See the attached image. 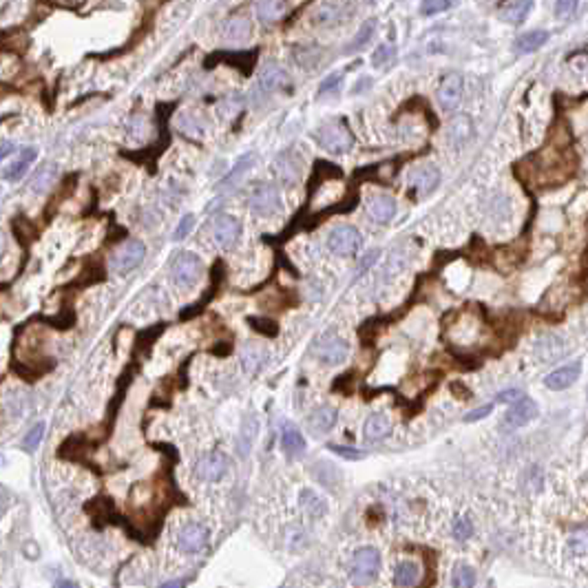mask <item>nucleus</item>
Returning <instances> with one entry per match:
<instances>
[{"mask_svg":"<svg viewBox=\"0 0 588 588\" xmlns=\"http://www.w3.org/2000/svg\"><path fill=\"white\" fill-rule=\"evenodd\" d=\"M520 166L531 168L522 175L531 186H555L571 177V172L575 170V155L564 149H557L555 144H549L546 149H542L538 155H531Z\"/></svg>","mask_w":588,"mask_h":588,"instance_id":"f257e3e1","label":"nucleus"},{"mask_svg":"<svg viewBox=\"0 0 588 588\" xmlns=\"http://www.w3.org/2000/svg\"><path fill=\"white\" fill-rule=\"evenodd\" d=\"M314 138H316L321 149H325L332 155H343L354 146V135H352L350 126H347L343 119H337V122L332 119V122L316 128Z\"/></svg>","mask_w":588,"mask_h":588,"instance_id":"f03ea898","label":"nucleus"},{"mask_svg":"<svg viewBox=\"0 0 588 588\" xmlns=\"http://www.w3.org/2000/svg\"><path fill=\"white\" fill-rule=\"evenodd\" d=\"M381 571V553L372 546H363L352 555L350 575L356 584H367L378 575Z\"/></svg>","mask_w":588,"mask_h":588,"instance_id":"7ed1b4c3","label":"nucleus"},{"mask_svg":"<svg viewBox=\"0 0 588 588\" xmlns=\"http://www.w3.org/2000/svg\"><path fill=\"white\" fill-rule=\"evenodd\" d=\"M363 246V237L352 226H337L328 235V250L339 257H352Z\"/></svg>","mask_w":588,"mask_h":588,"instance_id":"20e7f679","label":"nucleus"},{"mask_svg":"<svg viewBox=\"0 0 588 588\" xmlns=\"http://www.w3.org/2000/svg\"><path fill=\"white\" fill-rule=\"evenodd\" d=\"M248 204H250V210L255 212V215H259V217H272L284 206L281 204V195H279L277 186H272V184L257 186V189L252 191Z\"/></svg>","mask_w":588,"mask_h":588,"instance_id":"39448f33","label":"nucleus"},{"mask_svg":"<svg viewBox=\"0 0 588 588\" xmlns=\"http://www.w3.org/2000/svg\"><path fill=\"white\" fill-rule=\"evenodd\" d=\"M208 540H210V531L204 524H199V522L184 524L182 531H179V536H177V544H179V549L186 555L202 553L208 546Z\"/></svg>","mask_w":588,"mask_h":588,"instance_id":"423d86ee","label":"nucleus"},{"mask_svg":"<svg viewBox=\"0 0 588 588\" xmlns=\"http://www.w3.org/2000/svg\"><path fill=\"white\" fill-rule=\"evenodd\" d=\"M204 272V263L193 252H182L172 261V279L179 286H193Z\"/></svg>","mask_w":588,"mask_h":588,"instance_id":"0eeeda50","label":"nucleus"},{"mask_svg":"<svg viewBox=\"0 0 588 588\" xmlns=\"http://www.w3.org/2000/svg\"><path fill=\"white\" fill-rule=\"evenodd\" d=\"M146 257V246L142 242H128L119 250H115V255L111 257V268L117 274H126L131 270H135L138 265Z\"/></svg>","mask_w":588,"mask_h":588,"instance_id":"6e6552de","label":"nucleus"},{"mask_svg":"<svg viewBox=\"0 0 588 588\" xmlns=\"http://www.w3.org/2000/svg\"><path fill=\"white\" fill-rule=\"evenodd\" d=\"M226 471H228V458L219 451L204 453L195 464V473L199 480H204V483H217V480H221L226 476Z\"/></svg>","mask_w":588,"mask_h":588,"instance_id":"1a4fd4ad","label":"nucleus"},{"mask_svg":"<svg viewBox=\"0 0 588 588\" xmlns=\"http://www.w3.org/2000/svg\"><path fill=\"white\" fill-rule=\"evenodd\" d=\"M462 75L460 73H447L438 84V104L443 111H453L462 100Z\"/></svg>","mask_w":588,"mask_h":588,"instance_id":"9d476101","label":"nucleus"},{"mask_svg":"<svg viewBox=\"0 0 588 588\" xmlns=\"http://www.w3.org/2000/svg\"><path fill=\"white\" fill-rule=\"evenodd\" d=\"M257 58H259V49H250V51H237V53H215V56H208L204 66L206 69H210V66H215L217 62H228L233 66H237L239 71H242L244 75H250L252 69H255V64H257Z\"/></svg>","mask_w":588,"mask_h":588,"instance_id":"9b49d317","label":"nucleus"},{"mask_svg":"<svg viewBox=\"0 0 588 588\" xmlns=\"http://www.w3.org/2000/svg\"><path fill=\"white\" fill-rule=\"evenodd\" d=\"M350 354V347L339 337H325L321 339L314 347V356L325 365H341Z\"/></svg>","mask_w":588,"mask_h":588,"instance_id":"f8f14e48","label":"nucleus"},{"mask_svg":"<svg viewBox=\"0 0 588 588\" xmlns=\"http://www.w3.org/2000/svg\"><path fill=\"white\" fill-rule=\"evenodd\" d=\"M536 416H538V405L533 403L531 398H522L509 407V411H506V416L502 420V427L506 432H513V429H520V427L529 425Z\"/></svg>","mask_w":588,"mask_h":588,"instance_id":"ddd939ff","label":"nucleus"},{"mask_svg":"<svg viewBox=\"0 0 588 588\" xmlns=\"http://www.w3.org/2000/svg\"><path fill=\"white\" fill-rule=\"evenodd\" d=\"M212 235H215L219 246L230 248L242 237V223L233 215H217L215 221H212Z\"/></svg>","mask_w":588,"mask_h":588,"instance_id":"4468645a","label":"nucleus"},{"mask_svg":"<svg viewBox=\"0 0 588 588\" xmlns=\"http://www.w3.org/2000/svg\"><path fill=\"white\" fill-rule=\"evenodd\" d=\"M580 372H582L580 363L564 365V367H559V369H553L551 374H546L544 385L549 387V390H553V392H562V390H566V387H571L573 383L580 378Z\"/></svg>","mask_w":588,"mask_h":588,"instance_id":"2eb2a0df","label":"nucleus"},{"mask_svg":"<svg viewBox=\"0 0 588 588\" xmlns=\"http://www.w3.org/2000/svg\"><path fill=\"white\" fill-rule=\"evenodd\" d=\"M274 170L286 184H294L301 177V159L294 157V151L288 149L284 153H279V157L274 159Z\"/></svg>","mask_w":588,"mask_h":588,"instance_id":"dca6fc26","label":"nucleus"},{"mask_svg":"<svg viewBox=\"0 0 588 588\" xmlns=\"http://www.w3.org/2000/svg\"><path fill=\"white\" fill-rule=\"evenodd\" d=\"M268 363V350H265L263 345L255 343V341H248L242 347V365L246 372L250 374H257L265 367Z\"/></svg>","mask_w":588,"mask_h":588,"instance_id":"f3484780","label":"nucleus"},{"mask_svg":"<svg viewBox=\"0 0 588 588\" xmlns=\"http://www.w3.org/2000/svg\"><path fill=\"white\" fill-rule=\"evenodd\" d=\"M281 449L290 458H301L307 449L303 434L299 432V427H294L292 422H284V427H281Z\"/></svg>","mask_w":588,"mask_h":588,"instance_id":"a211bd4d","label":"nucleus"},{"mask_svg":"<svg viewBox=\"0 0 588 588\" xmlns=\"http://www.w3.org/2000/svg\"><path fill=\"white\" fill-rule=\"evenodd\" d=\"M438 182H440V170L432 164H425L411 172V189L420 195L432 193L438 186Z\"/></svg>","mask_w":588,"mask_h":588,"instance_id":"6ab92c4d","label":"nucleus"},{"mask_svg":"<svg viewBox=\"0 0 588 588\" xmlns=\"http://www.w3.org/2000/svg\"><path fill=\"white\" fill-rule=\"evenodd\" d=\"M367 215H369V219H374L376 223L392 221L394 215H396V202H394V197H390V195H378V197H374L372 202L367 204Z\"/></svg>","mask_w":588,"mask_h":588,"instance_id":"aec40b11","label":"nucleus"},{"mask_svg":"<svg viewBox=\"0 0 588 588\" xmlns=\"http://www.w3.org/2000/svg\"><path fill=\"white\" fill-rule=\"evenodd\" d=\"M339 420V413L334 407L330 405H323V407H318L310 413V418H307V425H310V429L312 434H328L334 429V425H337Z\"/></svg>","mask_w":588,"mask_h":588,"instance_id":"412c9836","label":"nucleus"},{"mask_svg":"<svg viewBox=\"0 0 588 588\" xmlns=\"http://www.w3.org/2000/svg\"><path fill=\"white\" fill-rule=\"evenodd\" d=\"M531 11H533L531 0H513V3H502L498 7L500 18L509 24H522L529 18Z\"/></svg>","mask_w":588,"mask_h":588,"instance_id":"4be33fe9","label":"nucleus"},{"mask_svg":"<svg viewBox=\"0 0 588 588\" xmlns=\"http://www.w3.org/2000/svg\"><path fill=\"white\" fill-rule=\"evenodd\" d=\"M36 155H38V151H36V149H31V146H27V149H22V151L18 153V157L13 159L11 164H7V166H5V170H3L5 179H7V182H16V179H20V177L24 175V172L29 170V166L34 164Z\"/></svg>","mask_w":588,"mask_h":588,"instance_id":"5701e85b","label":"nucleus"},{"mask_svg":"<svg viewBox=\"0 0 588 588\" xmlns=\"http://www.w3.org/2000/svg\"><path fill=\"white\" fill-rule=\"evenodd\" d=\"M347 11H350V5L347 3H321L314 13V22L316 24H337L347 18Z\"/></svg>","mask_w":588,"mask_h":588,"instance_id":"b1692460","label":"nucleus"},{"mask_svg":"<svg viewBox=\"0 0 588 588\" xmlns=\"http://www.w3.org/2000/svg\"><path fill=\"white\" fill-rule=\"evenodd\" d=\"M288 82H290V80H288V73L281 69V66H277L274 62L265 64L263 69H261V75H259V87H261L263 91H277V89H284Z\"/></svg>","mask_w":588,"mask_h":588,"instance_id":"393cba45","label":"nucleus"},{"mask_svg":"<svg viewBox=\"0 0 588 588\" xmlns=\"http://www.w3.org/2000/svg\"><path fill=\"white\" fill-rule=\"evenodd\" d=\"M390 432H392V422L385 413H372L363 425V436H365V440H372V443L390 436Z\"/></svg>","mask_w":588,"mask_h":588,"instance_id":"a878e982","label":"nucleus"},{"mask_svg":"<svg viewBox=\"0 0 588 588\" xmlns=\"http://www.w3.org/2000/svg\"><path fill=\"white\" fill-rule=\"evenodd\" d=\"M56 175H58V164H53V162H47V164H43L40 166L36 172H34V177H31V182H29V191L31 193H47L49 189H51V184H53V179H56Z\"/></svg>","mask_w":588,"mask_h":588,"instance_id":"bb28decb","label":"nucleus"},{"mask_svg":"<svg viewBox=\"0 0 588 588\" xmlns=\"http://www.w3.org/2000/svg\"><path fill=\"white\" fill-rule=\"evenodd\" d=\"M473 135V124H471V117L469 115H458L451 119L449 124V140L453 146H462L471 140Z\"/></svg>","mask_w":588,"mask_h":588,"instance_id":"cd10ccee","label":"nucleus"},{"mask_svg":"<svg viewBox=\"0 0 588 588\" xmlns=\"http://www.w3.org/2000/svg\"><path fill=\"white\" fill-rule=\"evenodd\" d=\"M418 578H420V566L416 562H409V559L400 562L394 571V584L398 588H411L418 582Z\"/></svg>","mask_w":588,"mask_h":588,"instance_id":"c85d7f7f","label":"nucleus"},{"mask_svg":"<svg viewBox=\"0 0 588 588\" xmlns=\"http://www.w3.org/2000/svg\"><path fill=\"white\" fill-rule=\"evenodd\" d=\"M252 9H255L257 13V18L261 22H274L284 16V11H286V3H274V0H259V3L252 5Z\"/></svg>","mask_w":588,"mask_h":588,"instance_id":"c756f323","label":"nucleus"},{"mask_svg":"<svg viewBox=\"0 0 588 588\" xmlns=\"http://www.w3.org/2000/svg\"><path fill=\"white\" fill-rule=\"evenodd\" d=\"M546 40H549V34L538 29V31H529V34H522L517 40H515V51L517 53H531V51H538Z\"/></svg>","mask_w":588,"mask_h":588,"instance_id":"7c9ffc66","label":"nucleus"},{"mask_svg":"<svg viewBox=\"0 0 588 588\" xmlns=\"http://www.w3.org/2000/svg\"><path fill=\"white\" fill-rule=\"evenodd\" d=\"M299 504H301V509L310 515V517H321L325 513V502H323V498H318L314 491H310V489H305V491H301V498H299Z\"/></svg>","mask_w":588,"mask_h":588,"instance_id":"2f4dec72","label":"nucleus"},{"mask_svg":"<svg viewBox=\"0 0 588 588\" xmlns=\"http://www.w3.org/2000/svg\"><path fill=\"white\" fill-rule=\"evenodd\" d=\"M257 416L255 413H248V416L244 418V425H242V436H239V451L242 453H248L250 451V445H252V440H255L257 436Z\"/></svg>","mask_w":588,"mask_h":588,"instance_id":"473e14b6","label":"nucleus"},{"mask_svg":"<svg viewBox=\"0 0 588 588\" xmlns=\"http://www.w3.org/2000/svg\"><path fill=\"white\" fill-rule=\"evenodd\" d=\"M374 31H376V20H367V22H363V27H360L358 29V34L352 38V43L345 47V51L347 53H352V51H358V49H363L369 40H372V36H374Z\"/></svg>","mask_w":588,"mask_h":588,"instance_id":"72a5a7b5","label":"nucleus"},{"mask_svg":"<svg viewBox=\"0 0 588 588\" xmlns=\"http://www.w3.org/2000/svg\"><path fill=\"white\" fill-rule=\"evenodd\" d=\"M451 586L453 588H473L476 586V571L469 566H456L451 573Z\"/></svg>","mask_w":588,"mask_h":588,"instance_id":"f704fd0d","label":"nucleus"},{"mask_svg":"<svg viewBox=\"0 0 588 588\" xmlns=\"http://www.w3.org/2000/svg\"><path fill=\"white\" fill-rule=\"evenodd\" d=\"M255 164V153H248V155H244L242 159H239V162L235 164V168L228 172V177H226L223 182H221V189H226V186H233V184H237L239 179L244 177V172Z\"/></svg>","mask_w":588,"mask_h":588,"instance_id":"c9c22d12","label":"nucleus"},{"mask_svg":"<svg viewBox=\"0 0 588 588\" xmlns=\"http://www.w3.org/2000/svg\"><path fill=\"white\" fill-rule=\"evenodd\" d=\"M248 323L252 330H257L259 334H265L268 339H274L279 334V323L274 318L268 316H248Z\"/></svg>","mask_w":588,"mask_h":588,"instance_id":"e433bc0d","label":"nucleus"},{"mask_svg":"<svg viewBox=\"0 0 588 588\" xmlns=\"http://www.w3.org/2000/svg\"><path fill=\"white\" fill-rule=\"evenodd\" d=\"M396 60V47L394 45H381L376 47V51L372 53V64L376 69H387L390 64H394Z\"/></svg>","mask_w":588,"mask_h":588,"instance_id":"4c0bfd02","label":"nucleus"},{"mask_svg":"<svg viewBox=\"0 0 588 588\" xmlns=\"http://www.w3.org/2000/svg\"><path fill=\"white\" fill-rule=\"evenodd\" d=\"M343 177V170L339 166H334L330 162H316L314 164V179L312 184L316 182V186L321 182H325V179H341Z\"/></svg>","mask_w":588,"mask_h":588,"instance_id":"58836bf2","label":"nucleus"},{"mask_svg":"<svg viewBox=\"0 0 588 588\" xmlns=\"http://www.w3.org/2000/svg\"><path fill=\"white\" fill-rule=\"evenodd\" d=\"M538 352H544L546 360H557L559 356L564 354V343L559 341L557 337H546L540 345H538Z\"/></svg>","mask_w":588,"mask_h":588,"instance_id":"ea45409f","label":"nucleus"},{"mask_svg":"<svg viewBox=\"0 0 588 588\" xmlns=\"http://www.w3.org/2000/svg\"><path fill=\"white\" fill-rule=\"evenodd\" d=\"M568 549L573 555H588V529H578L571 533Z\"/></svg>","mask_w":588,"mask_h":588,"instance_id":"a19ab883","label":"nucleus"},{"mask_svg":"<svg viewBox=\"0 0 588 588\" xmlns=\"http://www.w3.org/2000/svg\"><path fill=\"white\" fill-rule=\"evenodd\" d=\"M248 31H250V22L242 16H235L226 22V36L230 40H242L244 36H248Z\"/></svg>","mask_w":588,"mask_h":588,"instance_id":"79ce46f5","label":"nucleus"},{"mask_svg":"<svg viewBox=\"0 0 588 588\" xmlns=\"http://www.w3.org/2000/svg\"><path fill=\"white\" fill-rule=\"evenodd\" d=\"M341 84H343V73H332V75H328V78L323 80V82H321V87L316 89V98L323 100L325 96H332V93H339Z\"/></svg>","mask_w":588,"mask_h":588,"instance_id":"37998d69","label":"nucleus"},{"mask_svg":"<svg viewBox=\"0 0 588 588\" xmlns=\"http://www.w3.org/2000/svg\"><path fill=\"white\" fill-rule=\"evenodd\" d=\"M451 533H453V538L460 540V542L469 540V538L473 536V524H471V520L466 517V515H458L456 520H453Z\"/></svg>","mask_w":588,"mask_h":588,"instance_id":"c03bdc74","label":"nucleus"},{"mask_svg":"<svg viewBox=\"0 0 588 588\" xmlns=\"http://www.w3.org/2000/svg\"><path fill=\"white\" fill-rule=\"evenodd\" d=\"M43 436H45V422H36L29 432H27L24 440H22V449L24 451H36L38 445L43 443Z\"/></svg>","mask_w":588,"mask_h":588,"instance_id":"a18cd8bd","label":"nucleus"},{"mask_svg":"<svg viewBox=\"0 0 588 588\" xmlns=\"http://www.w3.org/2000/svg\"><path fill=\"white\" fill-rule=\"evenodd\" d=\"M328 449L332 453H337V456L345 458V460H363L367 453L363 449H356V447H341V445H328Z\"/></svg>","mask_w":588,"mask_h":588,"instance_id":"49530a36","label":"nucleus"},{"mask_svg":"<svg viewBox=\"0 0 588 588\" xmlns=\"http://www.w3.org/2000/svg\"><path fill=\"white\" fill-rule=\"evenodd\" d=\"M451 3H445V0H427V3L420 5V13L422 16H438V13H443L447 9H451Z\"/></svg>","mask_w":588,"mask_h":588,"instance_id":"de8ad7c7","label":"nucleus"},{"mask_svg":"<svg viewBox=\"0 0 588 588\" xmlns=\"http://www.w3.org/2000/svg\"><path fill=\"white\" fill-rule=\"evenodd\" d=\"M578 3L575 0H559V3L555 5V16L559 18V20H568V18H573V13L578 11Z\"/></svg>","mask_w":588,"mask_h":588,"instance_id":"09e8293b","label":"nucleus"},{"mask_svg":"<svg viewBox=\"0 0 588 588\" xmlns=\"http://www.w3.org/2000/svg\"><path fill=\"white\" fill-rule=\"evenodd\" d=\"M193 226H195V217H193V215H186V217H184V219L179 221L177 230L172 233V239H175V242H182V239H186V237L191 235Z\"/></svg>","mask_w":588,"mask_h":588,"instance_id":"8fccbe9b","label":"nucleus"},{"mask_svg":"<svg viewBox=\"0 0 588 588\" xmlns=\"http://www.w3.org/2000/svg\"><path fill=\"white\" fill-rule=\"evenodd\" d=\"M493 411V403H489V405H483V407H478V409H473V411H469L464 416V422H476V420H483V418H487L489 413Z\"/></svg>","mask_w":588,"mask_h":588,"instance_id":"3c124183","label":"nucleus"},{"mask_svg":"<svg viewBox=\"0 0 588 588\" xmlns=\"http://www.w3.org/2000/svg\"><path fill=\"white\" fill-rule=\"evenodd\" d=\"M524 396H522V392H517V390H504V392H500L498 394V403H509V405H515L517 400H522Z\"/></svg>","mask_w":588,"mask_h":588,"instance_id":"603ef678","label":"nucleus"},{"mask_svg":"<svg viewBox=\"0 0 588 588\" xmlns=\"http://www.w3.org/2000/svg\"><path fill=\"white\" fill-rule=\"evenodd\" d=\"M186 580H170V582H166V584H162L159 588H186Z\"/></svg>","mask_w":588,"mask_h":588,"instance_id":"864d4df0","label":"nucleus"},{"mask_svg":"<svg viewBox=\"0 0 588 588\" xmlns=\"http://www.w3.org/2000/svg\"><path fill=\"white\" fill-rule=\"evenodd\" d=\"M53 588H78V584L69 582V580H60V582H56V586H53Z\"/></svg>","mask_w":588,"mask_h":588,"instance_id":"5fc2aeb1","label":"nucleus"},{"mask_svg":"<svg viewBox=\"0 0 588 588\" xmlns=\"http://www.w3.org/2000/svg\"><path fill=\"white\" fill-rule=\"evenodd\" d=\"M9 151H11V144H9V142H3V157H7Z\"/></svg>","mask_w":588,"mask_h":588,"instance_id":"6e6d98bb","label":"nucleus"}]
</instances>
